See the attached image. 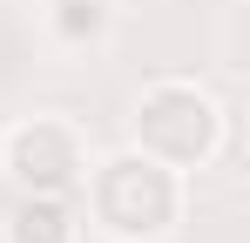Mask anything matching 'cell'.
<instances>
[{"label":"cell","mask_w":250,"mask_h":243,"mask_svg":"<svg viewBox=\"0 0 250 243\" xmlns=\"http://www.w3.org/2000/svg\"><path fill=\"white\" fill-rule=\"evenodd\" d=\"M82 182H88L82 223H95L108 243H163V237L183 230V202H189L183 169L142 156L135 142L115 149V156H102V162H88Z\"/></svg>","instance_id":"6da1fadb"},{"label":"cell","mask_w":250,"mask_h":243,"mask_svg":"<svg viewBox=\"0 0 250 243\" xmlns=\"http://www.w3.org/2000/svg\"><path fill=\"white\" fill-rule=\"evenodd\" d=\"M128 135H135L142 156L169 162L183 176L209 169L216 149H223V101L189 75H156L135 95V108H128Z\"/></svg>","instance_id":"7a4b0ae2"},{"label":"cell","mask_w":250,"mask_h":243,"mask_svg":"<svg viewBox=\"0 0 250 243\" xmlns=\"http://www.w3.org/2000/svg\"><path fill=\"white\" fill-rule=\"evenodd\" d=\"M0 176L14 189L68 196V189H82V176H88V135L68 115H21L0 135Z\"/></svg>","instance_id":"3957f363"},{"label":"cell","mask_w":250,"mask_h":243,"mask_svg":"<svg viewBox=\"0 0 250 243\" xmlns=\"http://www.w3.org/2000/svg\"><path fill=\"white\" fill-rule=\"evenodd\" d=\"M7 243H82V209L47 189H21L7 216Z\"/></svg>","instance_id":"277c9868"},{"label":"cell","mask_w":250,"mask_h":243,"mask_svg":"<svg viewBox=\"0 0 250 243\" xmlns=\"http://www.w3.org/2000/svg\"><path fill=\"white\" fill-rule=\"evenodd\" d=\"M108 27H115L108 0H47V34L61 47H95V40H108Z\"/></svg>","instance_id":"5b68a950"}]
</instances>
